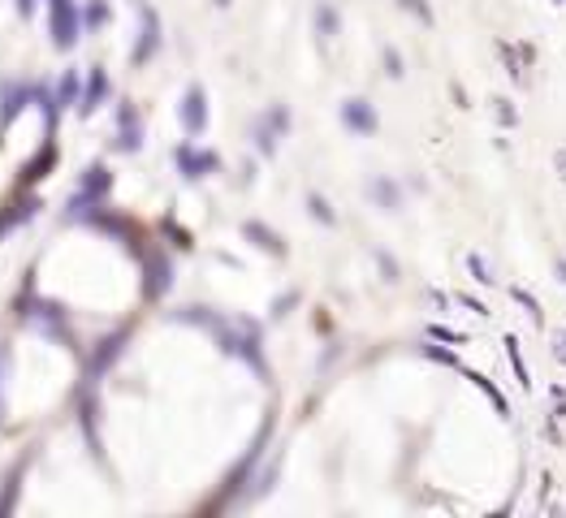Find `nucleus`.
<instances>
[{"instance_id": "f257e3e1", "label": "nucleus", "mask_w": 566, "mask_h": 518, "mask_svg": "<svg viewBox=\"0 0 566 518\" xmlns=\"http://www.w3.org/2000/svg\"><path fill=\"white\" fill-rule=\"evenodd\" d=\"M113 191V173L104 169V164H91L87 173H83V182H78V191L69 199V212L66 221H87V216H96V208L104 203V194Z\"/></svg>"}, {"instance_id": "f03ea898", "label": "nucleus", "mask_w": 566, "mask_h": 518, "mask_svg": "<svg viewBox=\"0 0 566 518\" xmlns=\"http://www.w3.org/2000/svg\"><path fill=\"white\" fill-rule=\"evenodd\" d=\"M48 35H52V43L69 52L74 43H78V35H83V13H78V4L74 0H48Z\"/></svg>"}, {"instance_id": "7ed1b4c3", "label": "nucleus", "mask_w": 566, "mask_h": 518, "mask_svg": "<svg viewBox=\"0 0 566 518\" xmlns=\"http://www.w3.org/2000/svg\"><path fill=\"white\" fill-rule=\"evenodd\" d=\"M173 161H177V169H182L186 182H200V177H208V173L221 169V156H216V152H200V147H191V143H182V147L173 152Z\"/></svg>"}, {"instance_id": "20e7f679", "label": "nucleus", "mask_w": 566, "mask_h": 518, "mask_svg": "<svg viewBox=\"0 0 566 518\" xmlns=\"http://www.w3.org/2000/svg\"><path fill=\"white\" fill-rule=\"evenodd\" d=\"M35 99L31 82H0V134L18 122V113Z\"/></svg>"}, {"instance_id": "39448f33", "label": "nucleus", "mask_w": 566, "mask_h": 518, "mask_svg": "<svg viewBox=\"0 0 566 518\" xmlns=\"http://www.w3.org/2000/svg\"><path fill=\"white\" fill-rule=\"evenodd\" d=\"M138 43H134V65H147L156 57V48H161V13L156 9H143L138 13Z\"/></svg>"}, {"instance_id": "423d86ee", "label": "nucleus", "mask_w": 566, "mask_h": 518, "mask_svg": "<svg viewBox=\"0 0 566 518\" xmlns=\"http://www.w3.org/2000/svg\"><path fill=\"white\" fill-rule=\"evenodd\" d=\"M22 320H31L39 333H48V337H66V311H61V302H48V298H39L31 311H22Z\"/></svg>"}, {"instance_id": "0eeeda50", "label": "nucleus", "mask_w": 566, "mask_h": 518, "mask_svg": "<svg viewBox=\"0 0 566 518\" xmlns=\"http://www.w3.org/2000/svg\"><path fill=\"white\" fill-rule=\"evenodd\" d=\"M177 117H182V130H186V134H203V126H208V96H203V87H191V91L182 96Z\"/></svg>"}, {"instance_id": "6e6552de", "label": "nucleus", "mask_w": 566, "mask_h": 518, "mask_svg": "<svg viewBox=\"0 0 566 518\" xmlns=\"http://www.w3.org/2000/svg\"><path fill=\"white\" fill-rule=\"evenodd\" d=\"M35 212H39V199H35V194H18V199H9V203L0 208V238H4V233H13L18 225H27Z\"/></svg>"}, {"instance_id": "1a4fd4ad", "label": "nucleus", "mask_w": 566, "mask_h": 518, "mask_svg": "<svg viewBox=\"0 0 566 518\" xmlns=\"http://www.w3.org/2000/svg\"><path fill=\"white\" fill-rule=\"evenodd\" d=\"M126 337H130V328H117L113 337H104V341H100V350L91 355V367H87V376H91V381H96V376H104V372H108L117 358H122V350H126Z\"/></svg>"}, {"instance_id": "9d476101", "label": "nucleus", "mask_w": 566, "mask_h": 518, "mask_svg": "<svg viewBox=\"0 0 566 518\" xmlns=\"http://www.w3.org/2000/svg\"><path fill=\"white\" fill-rule=\"evenodd\" d=\"M342 126L355 130V134H376V108L367 104V99H346L342 104Z\"/></svg>"}, {"instance_id": "9b49d317", "label": "nucleus", "mask_w": 566, "mask_h": 518, "mask_svg": "<svg viewBox=\"0 0 566 518\" xmlns=\"http://www.w3.org/2000/svg\"><path fill=\"white\" fill-rule=\"evenodd\" d=\"M173 286V263L165 255H147V298H161V294Z\"/></svg>"}, {"instance_id": "f8f14e48", "label": "nucleus", "mask_w": 566, "mask_h": 518, "mask_svg": "<svg viewBox=\"0 0 566 518\" xmlns=\"http://www.w3.org/2000/svg\"><path fill=\"white\" fill-rule=\"evenodd\" d=\"M117 130H122V134H117V147H122V152H138L143 130H138V117H134L130 104H122V108H117Z\"/></svg>"}, {"instance_id": "ddd939ff", "label": "nucleus", "mask_w": 566, "mask_h": 518, "mask_svg": "<svg viewBox=\"0 0 566 518\" xmlns=\"http://www.w3.org/2000/svg\"><path fill=\"white\" fill-rule=\"evenodd\" d=\"M104 96H108V78H104V69H91L87 91H83V99H78V117H91V113L104 104Z\"/></svg>"}, {"instance_id": "4468645a", "label": "nucleus", "mask_w": 566, "mask_h": 518, "mask_svg": "<svg viewBox=\"0 0 566 518\" xmlns=\"http://www.w3.org/2000/svg\"><path fill=\"white\" fill-rule=\"evenodd\" d=\"M242 233H247V238H251L260 251H268V255H286V242H281V238H277L268 225H260V221H247V225H242Z\"/></svg>"}, {"instance_id": "2eb2a0df", "label": "nucleus", "mask_w": 566, "mask_h": 518, "mask_svg": "<svg viewBox=\"0 0 566 518\" xmlns=\"http://www.w3.org/2000/svg\"><path fill=\"white\" fill-rule=\"evenodd\" d=\"M367 194L376 199V208H385V212H398L402 208V191L394 186V182H385V177H376L372 186H367Z\"/></svg>"}, {"instance_id": "dca6fc26", "label": "nucleus", "mask_w": 566, "mask_h": 518, "mask_svg": "<svg viewBox=\"0 0 566 518\" xmlns=\"http://www.w3.org/2000/svg\"><path fill=\"white\" fill-rule=\"evenodd\" d=\"M467 372V367H463ZM467 381H471V385L480 388V393H484V397H489V402H493V411H498L501 420H510V406H506V397H501V388L493 385V381H489V376H480V372H467Z\"/></svg>"}, {"instance_id": "f3484780", "label": "nucleus", "mask_w": 566, "mask_h": 518, "mask_svg": "<svg viewBox=\"0 0 566 518\" xmlns=\"http://www.w3.org/2000/svg\"><path fill=\"white\" fill-rule=\"evenodd\" d=\"M52 161H57V147L48 143V147H43V152H39V156H35V161L27 164V169H22V186H31V182H39V177H43V173L52 169Z\"/></svg>"}, {"instance_id": "a211bd4d", "label": "nucleus", "mask_w": 566, "mask_h": 518, "mask_svg": "<svg viewBox=\"0 0 566 518\" xmlns=\"http://www.w3.org/2000/svg\"><path fill=\"white\" fill-rule=\"evenodd\" d=\"M251 138H255V147H260V156H277V130L268 126V117H260L255 126H251Z\"/></svg>"}, {"instance_id": "6ab92c4d", "label": "nucleus", "mask_w": 566, "mask_h": 518, "mask_svg": "<svg viewBox=\"0 0 566 518\" xmlns=\"http://www.w3.org/2000/svg\"><path fill=\"white\" fill-rule=\"evenodd\" d=\"M83 99V82H78V69H69L66 78H61V87H57V104L61 108H74Z\"/></svg>"}, {"instance_id": "aec40b11", "label": "nucleus", "mask_w": 566, "mask_h": 518, "mask_svg": "<svg viewBox=\"0 0 566 518\" xmlns=\"http://www.w3.org/2000/svg\"><path fill=\"white\" fill-rule=\"evenodd\" d=\"M337 27H342V18H337V9L329 4V0H320L316 4V31L325 35V39H334L337 35Z\"/></svg>"}, {"instance_id": "412c9836", "label": "nucleus", "mask_w": 566, "mask_h": 518, "mask_svg": "<svg viewBox=\"0 0 566 518\" xmlns=\"http://www.w3.org/2000/svg\"><path fill=\"white\" fill-rule=\"evenodd\" d=\"M78 420H83V432H87V445L100 453V436H96V397H91V393L83 397V415H78Z\"/></svg>"}, {"instance_id": "4be33fe9", "label": "nucleus", "mask_w": 566, "mask_h": 518, "mask_svg": "<svg viewBox=\"0 0 566 518\" xmlns=\"http://www.w3.org/2000/svg\"><path fill=\"white\" fill-rule=\"evenodd\" d=\"M501 346H506V358H510V367H515L519 385H523V388H532V376H528V363H523V355H519V341H515V337H506Z\"/></svg>"}, {"instance_id": "5701e85b", "label": "nucleus", "mask_w": 566, "mask_h": 518, "mask_svg": "<svg viewBox=\"0 0 566 518\" xmlns=\"http://www.w3.org/2000/svg\"><path fill=\"white\" fill-rule=\"evenodd\" d=\"M501 61H506V74H510V82H523V61H519V52L510 48V43H498Z\"/></svg>"}, {"instance_id": "b1692460", "label": "nucleus", "mask_w": 566, "mask_h": 518, "mask_svg": "<svg viewBox=\"0 0 566 518\" xmlns=\"http://www.w3.org/2000/svg\"><path fill=\"white\" fill-rule=\"evenodd\" d=\"M307 208H311V216H316L320 225H334V221H337V216H334V208H329V203H325L320 194H307Z\"/></svg>"}, {"instance_id": "393cba45", "label": "nucleus", "mask_w": 566, "mask_h": 518, "mask_svg": "<svg viewBox=\"0 0 566 518\" xmlns=\"http://www.w3.org/2000/svg\"><path fill=\"white\" fill-rule=\"evenodd\" d=\"M104 22H108V4H104V0H91V4H87V13H83V27H91V31H96V27H104Z\"/></svg>"}, {"instance_id": "a878e982", "label": "nucleus", "mask_w": 566, "mask_h": 518, "mask_svg": "<svg viewBox=\"0 0 566 518\" xmlns=\"http://www.w3.org/2000/svg\"><path fill=\"white\" fill-rule=\"evenodd\" d=\"M510 298H515V302H519V307H523V311H528V316L540 324V302H536V298L523 290V286H515V290H510Z\"/></svg>"}, {"instance_id": "bb28decb", "label": "nucleus", "mask_w": 566, "mask_h": 518, "mask_svg": "<svg viewBox=\"0 0 566 518\" xmlns=\"http://www.w3.org/2000/svg\"><path fill=\"white\" fill-rule=\"evenodd\" d=\"M467 268H471V277H476L480 286H493V272H489V263L480 255H467Z\"/></svg>"}, {"instance_id": "cd10ccee", "label": "nucleus", "mask_w": 566, "mask_h": 518, "mask_svg": "<svg viewBox=\"0 0 566 518\" xmlns=\"http://www.w3.org/2000/svg\"><path fill=\"white\" fill-rule=\"evenodd\" d=\"M9 363H13V358H9V346L0 341V420H4V385H9Z\"/></svg>"}, {"instance_id": "c85d7f7f", "label": "nucleus", "mask_w": 566, "mask_h": 518, "mask_svg": "<svg viewBox=\"0 0 566 518\" xmlns=\"http://www.w3.org/2000/svg\"><path fill=\"white\" fill-rule=\"evenodd\" d=\"M424 355L436 358V363H445V367H459V372H463V358L450 355V350H441V346H424Z\"/></svg>"}, {"instance_id": "c756f323", "label": "nucleus", "mask_w": 566, "mask_h": 518, "mask_svg": "<svg viewBox=\"0 0 566 518\" xmlns=\"http://www.w3.org/2000/svg\"><path fill=\"white\" fill-rule=\"evenodd\" d=\"M493 113H498L501 126H515V122H519V113H515V104H510V99H493Z\"/></svg>"}, {"instance_id": "7c9ffc66", "label": "nucleus", "mask_w": 566, "mask_h": 518, "mask_svg": "<svg viewBox=\"0 0 566 518\" xmlns=\"http://www.w3.org/2000/svg\"><path fill=\"white\" fill-rule=\"evenodd\" d=\"M402 9H406V13H415V18H424V22H433V9H428V0H402Z\"/></svg>"}, {"instance_id": "2f4dec72", "label": "nucleus", "mask_w": 566, "mask_h": 518, "mask_svg": "<svg viewBox=\"0 0 566 518\" xmlns=\"http://www.w3.org/2000/svg\"><path fill=\"white\" fill-rule=\"evenodd\" d=\"M385 69H389V78H402V57H398V48H385Z\"/></svg>"}, {"instance_id": "473e14b6", "label": "nucleus", "mask_w": 566, "mask_h": 518, "mask_svg": "<svg viewBox=\"0 0 566 518\" xmlns=\"http://www.w3.org/2000/svg\"><path fill=\"white\" fill-rule=\"evenodd\" d=\"M428 333H433V337H441V341H454V346H463V341H467L463 333H454V328H441V324H433Z\"/></svg>"}, {"instance_id": "72a5a7b5", "label": "nucleus", "mask_w": 566, "mask_h": 518, "mask_svg": "<svg viewBox=\"0 0 566 518\" xmlns=\"http://www.w3.org/2000/svg\"><path fill=\"white\" fill-rule=\"evenodd\" d=\"M376 263H381V272H385V281H398V263L389 255H376Z\"/></svg>"}, {"instance_id": "f704fd0d", "label": "nucleus", "mask_w": 566, "mask_h": 518, "mask_svg": "<svg viewBox=\"0 0 566 518\" xmlns=\"http://www.w3.org/2000/svg\"><path fill=\"white\" fill-rule=\"evenodd\" d=\"M459 302H463L467 311H476V316H489V311H484V302H480V298H471V294H459Z\"/></svg>"}, {"instance_id": "c9c22d12", "label": "nucleus", "mask_w": 566, "mask_h": 518, "mask_svg": "<svg viewBox=\"0 0 566 518\" xmlns=\"http://www.w3.org/2000/svg\"><path fill=\"white\" fill-rule=\"evenodd\" d=\"M35 4H39V0H13V9H18L22 18H31V13H35Z\"/></svg>"}, {"instance_id": "e433bc0d", "label": "nucleus", "mask_w": 566, "mask_h": 518, "mask_svg": "<svg viewBox=\"0 0 566 518\" xmlns=\"http://www.w3.org/2000/svg\"><path fill=\"white\" fill-rule=\"evenodd\" d=\"M554 355L566 363V333H558V337H554Z\"/></svg>"}, {"instance_id": "4c0bfd02", "label": "nucleus", "mask_w": 566, "mask_h": 518, "mask_svg": "<svg viewBox=\"0 0 566 518\" xmlns=\"http://www.w3.org/2000/svg\"><path fill=\"white\" fill-rule=\"evenodd\" d=\"M554 169H558V177H562V182H566V147H562V152H558V156H554Z\"/></svg>"}, {"instance_id": "58836bf2", "label": "nucleus", "mask_w": 566, "mask_h": 518, "mask_svg": "<svg viewBox=\"0 0 566 518\" xmlns=\"http://www.w3.org/2000/svg\"><path fill=\"white\" fill-rule=\"evenodd\" d=\"M558 281H566V259H558Z\"/></svg>"}, {"instance_id": "ea45409f", "label": "nucleus", "mask_w": 566, "mask_h": 518, "mask_svg": "<svg viewBox=\"0 0 566 518\" xmlns=\"http://www.w3.org/2000/svg\"><path fill=\"white\" fill-rule=\"evenodd\" d=\"M216 4H230V0H216Z\"/></svg>"}, {"instance_id": "a19ab883", "label": "nucleus", "mask_w": 566, "mask_h": 518, "mask_svg": "<svg viewBox=\"0 0 566 518\" xmlns=\"http://www.w3.org/2000/svg\"><path fill=\"white\" fill-rule=\"evenodd\" d=\"M554 4H562V0H554Z\"/></svg>"}]
</instances>
